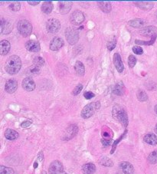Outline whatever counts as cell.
Returning <instances> with one entry per match:
<instances>
[{
	"label": "cell",
	"mask_w": 157,
	"mask_h": 174,
	"mask_svg": "<svg viewBox=\"0 0 157 174\" xmlns=\"http://www.w3.org/2000/svg\"><path fill=\"white\" fill-rule=\"evenodd\" d=\"M22 68L21 58L17 55H12L8 58L6 63V71L11 75L16 74Z\"/></svg>",
	"instance_id": "obj_1"
},
{
	"label": "cell",
	"mask_w": 157,
	"mask_h": 174,
	"mask_svg": "<svg viewBox=\"0 0 157 174\" xmlns=\"http://www.w3.org/2000/svg\"><path fill=\"white\" fill-rule=\"evenodd\" d=\"M112 114L113 118L122 123L124 127H127L128 125V116L124 107L118 105H115L113 108Z\"/></svg>",
	"instance_id": "obj_2"
},
{
	"label": "cell",
	"mask_w": 157,
	"mask_h": 174,
	"mask_svg": "<svg viewBox=\"0 0 157 174\" xmlns=\"http://www.w3.org/2000/svg\"><path fill=\"white\" fill-rule=\"evenodd\" d=\"M101 108V103L100 101H94L88 104L81 110V115L84 119H87L92 117L99 109Z\"/></svg>",
	"instance_id": "obj_3"
},
{
	"label": "cell",
	"mask_w": 157,
	"mask_h": 174,
	"mask_svg": "<svg viewBox=\"0 0 157 174\" xmlns=\"http://www.w3.org/2000/svg\"><path fill=\"white\" fill-rule=\"evenodd\" d=\"M17 29L20 35H22L23 37L29 36L32 32V24L25 19H22L18 22Z\"/></svg>",
	"instance_id": "obj_4"
},
{
	"label": "cell",
	"mask_w": 157,
	"mask_h": 174,
	"mask_svg": "<svg viewBox=\"0 0 157 174\" xmlns=\"http://www.w3.org/2000/svg\"><path fill=\"white\" fill-rule=\"evenodd\" d=\"M65 37L70 45H75L79 40V33L78 30L72 27L67 28L65 30Z\"/></svg>",
	"instance_id": "obj_5"
},
{
	"label": "cell",
	"mask_w": 157,
	"mask_h": 174,
	"mask_svg": "<svg viewBox=\"0 0 157 174\" xmlns=\"http://www.w3.org/2000/svg\"><path fill=\"white\" fill-rule=\"evenodd\" d=\"M61 29V23L57 19H50L46 23V29L48 32L52 34L57 33Z\"/></svg>",
	"instance_id": "obj_6"
},
{
	"label": "cell",
	"mask_w": 157,
	"mask_h": 174,
	"mask_svg": "<svg viewBox=\"0 0 157 174\" xmlns=\"http://www.w3.org/2000/svg\"><path fill=\"white\" fill-rule=\"evenodd\" d=\"M85 17L84 15L81 11H74L72 14L70 16V20H71V23L74 25H81L83 22L84 21Z\"/></svg>",
	"instance_id": "obj_7"
},
{
	"label": "cell",
	"mask_w": 157,
	"mask_h": 174,
	"mask_svg": "<svg viewBox=\"0 0 157 174\" xmlns=\"http://www.w3.org/2000/svg\"><path fill=\"white\" fill-rule=\"evenodd\" d=\"M49 173L50 174H55L64 171L63 164L60 162L59 160H55L50 164L48 169Z\"/></svg>",
	"instance_id": "obj_8"
},
{
	"label": "cell",
	"mask_w": 157,
	"mask_h": 174,
	"mask_svg": "<svg viewBox=\"0 0 157 174\" xmlns=\"http://www.w3.org/2000/svg\"><path fill=\"white\" fill-rule=\"evenodd\" d=\"M140 33L143 36L154 38L157 37V28L155 26H147L140 31Z\"/></svg>",
	"instance_id": "obj_9"
},
{
	"label": "cell",
	"mask_w": 157,
	"mask_h": 174,
	"mask_svg": "<svg viewBox=\"0 0 157 174\" xmlns=\"http://www.w3.org/2000/svg\"><path fill=\"white\" fill-rule=\"evenodd\" d=\"M25 48L29 51L34 53L38 52L41 49L40 44H39V42L38 41L35 40L28 41L25 43Z\"/></svg>",
	"instance_id": "obj_10"
},
{
	"label": "cell",
	"mask_w": 157,
	"mask_h": 174,
	"mask_svg": "<svg viewBox=\"0 0 157 174\" xmlns=\"http://www.w3.org/2000/svg\"><path fill=\"white\" fill-rule=\"evenodd\" d=\"M64 44H65V42L61 38L55 37L51 42L49 47H50V49L52 51H58L64 46Z\"/></svg>",
	"instance_id": "obj_11"
},
{
	"label": "cell",
	"mask_w": 157,
	"mask_h": 174,
	"mask_svg": "<svg viewBox=\"0 0 157 174\" xmlns=\"http://www.w3.org/2000/svg\"><path fill=\"white\" fill-rule=\"evenodd\" d=\"M22 86L23 89L27 91H32L35 88V83L32 78L28 77L23 79L22 82Z\"/></svg>",
	"instance_id": "obj_12"
},
{
	"label": "cell",
	"mask_w": 157,
	"mask_h": 174,
	"mask_svg": "<svg viewBox=\"0 0 157 174\" xmlns=\"http://www.w3.org/2000/svg\"><path fill=\"white\" fill-rule=\"evenodd\" d=\"M72 2L63 1L58 2V9L61 14H67L70 12L72 7Z\"/></svg>",
	"instance_id": "obj_13"
},
{
	"label": "cell",
	"mask_w": 157,
	"mask_h": 174,
	"mask_svg": "<svg viewBox=\"0 0 157 174\" xmlns=\"http://www.w3.org/2000/svg\"><path fill=\"white\" fill-rule=\"evenodd\" d=\"M78 131V127H77V125L72 124L71 125V126H69L68 127V129L66 130V131H65L63 140H66V141L71 140V138H73L74 136L77 134Z\"/></svg>",
	"instance_id": "obj_14"
},
{
	"label": "cell",
	"mask_w": 157,
	"mask_h": 174,
	"mask_svg": "<svg viewBox=\"0 0 157 174\" xmlns=\"http://www.w3.org/2000/svg\"><path fill=\"white\" fill-rule=\"evenodd\" d=\"M18 88V82L15 79H9L6 81L5 85V90L9 94H13L16 91Z\"/></svg>",
	"instance_id": "obj_15"
},
{
	"label": "cell",
	"mask_w": 157,
	"mask_h": 174,
	"mask_svg": "<svg viewBox=\"0 0 157 174\" xmlns=\"http://www.w3.org/2000/svg\"><path fill=\"white\" fill-rule=\"evenodd\" d=\"M114 64L119 73H122L124 70V65L123 63L122 58L119 53H115L114 55Z\"/></svg>",
	"instance_id": "obj_16"
},
{
	"label": "cell",
	"mask_w": 157,
	"mask_h": 174,
	"mask_svg": "<svg viewBox=\"0 0 157 174\" xmlns=\"http://www.w3.org/2000/svg\"><path fill=\"white\" fill-rule=\"evenodd\" d=\"M12 31V25L10 22L5 19H1V34H7L10 33Z\"/></svg>",
	"instance_id": "obj_17"
},
{
	"label": "cell",
	"mask_w": 157,
	"mask_h": 174,
	"mask_svg": "<svg viewBox=\"0 0 157 174\" xmlns=\"http://www.w3.org/2000/svg\"><path fill=\"white\" fill-rule=\"evenodd\" d=\"M134 4L140 9L145 11H150L154 6V3L152 2H134Z\"/></svg>",
	"instance_id": "obj_18"
},
{
	"label": "cell",
	"mask_w": 157,
	"mask_h": 174,
	"mask_svg": "<svg viewBox=\"0 0 157 174\" xmlns=\"http://www.w3.org/2000/svg\"><path fill=\"white\" fill-rule=\"evenodd\" d=\"M120 167L121 169V171L123 172L125 174H133L134 172L133 165L129 162L120 163Z\"/></svg>",
	"instance_id": "obj_19"
},
{
	"label": "cell",
	"mask_w": 157,
	"mask_h": 174,
	"mask_svg": "<svg viewBox=\"0 0 157 174\" xmlns=\"http://www.w3.org/2000/svg\"><path fill=\"white\" fill-rule=\"evenodd\" d=\"M11 48L10 42L7 40H2L0 42V54L2 55H6Z\"/></svg>",
	"instance_id": "obj_20"
},
{
	"label": "cell",
	"mask_w": 157,
	"mask_h": 174,
	"mask_svg": "<svg viewBox=\"0 0 157 174\" xmlns=\"http://www.w3.org/2000/svg\"><path fill=\"white\" fill-rule=\"evenodd\" d=\"M114 94L117 96H123L125 93V86L122 81H119L115 84L114 87Z\"/></svg>",
	"instance_id": "obj_21"
},
{
	"label": "cell",
	"mask_w": 157,
	"mask_h": 174,
	"mask_svg": "<svg viewBox=\"0 0 157 174\" xmlns=\"http://www.w3.org/2000/svg\"><path fill=\"white\" fill-rule=\"evenodd\" d=\"M81 170L83 174H94L96 171V167L92 163H88L83 165Z\"/></svg>",
	"instance_id": "obj_22"
},
{
	"label": "cell",
	"mask_w": 157,
	"mask_h": 174,
	"mask_svg": "<svg viewBox=\"0 0 157 174\" xmlns=\"http://www.w3.org/2000/svg\"><path fill=\"white\" fill-rule=\"evenodd\" d=\"M74 70L76 74H78V76H84L85 74V68L84 64H83L81 61H76L74 65Z\"/></svg>",
	"instance_id": "obj_23"
},
{
	"label": "cell",
	"mask_w": 157,
	"mask_h": 174,
	"mask_svg": "<svg viewBox=\"0 0 157 174\" xmlns=\"http://www.w3.org/2000/svg\"><path fill=\"white\" fill-rule=\"evenodd\" d=\"M5 136L9 141H14L19 136V133L12 129H7L5 132Z\"/></svg>",
	"instance_id": "obj_24"
},
{
	"label": "cell",
	"mask_w": 157,
	"mask_h": 174,
	"mask_svg": "<svg viewBox=\"0 0 157 174\" xmlns=\"http://www.w3.org/2000/svg\"><path fill=\"white\" fill-rule=\"evenodd\" d=\"M97 4L100 9L104 12L109 13L111 12L112 6H111V3L110 2H97Z\"/></svg>",
	"instance_id": "obj_25"
},
{
	"label": "cell",
	"mask_w": 157,
	"mask_h": 174,
	"mask_svg": "<svg viewBox=\"0 0 157 174\" xmlns=\"http://www.w3.org/2000/svg\"><path fill=\"white\" fill-rule=\"evenodd\" d=\"M143 140L146 144H150V145L155 146L157 144V136L153 134H148L145 135Z\"/></svg>",
	"instance_id": "obj_26"
},
{
	"label": "cell",
	"mask_w": 157,
	"mask_h": 174,
	"mask_svg": "<svg viewBox=\"0 0 157 174\" xmlns=\"http://www.w3.org/2000/svg\"><path fill=\"white\" fill-rule=\"evenodd\" d=\"M53 10V4L52 2H44L42 6V11L45 14H50Z\"/></svg>",
	"instance_id": "obj_27"
},
{
	"label": "cell",
	"mask_w": 157,
	"mask_h": 174,
	"mask_svg": "<svg viewBox=\"0 0 157 174\" xmlns=\"http://www.w3.org/2000/svg\"><path fill=\"white\" fill-rule=\"evenodd\" d=\"M40 72H41L40 68L33 65H32L31 67L27 68L25 73L26 74H28L29 76H32V75H37V74H40Z\"/></svg>",
	"instance_id": "obj_28"
},
{
	"label": "cell",
	"mask_w": 157,
	"mask_h": 174,
	"mask_svg": "<svg viewBox=\"0 0 157 174\" xmlns=\"http://www.w3.org/2000/svg\"><path fill=\"white\" fill-rule=\"evenodd\" d=\"M128 24L130 26L133 28H141L144 25L145 21L143 20V19H133V20H130V22H128Z\"/></svg>",
	"instance_id": "obj_29"
},
{
	"label": "cell",
	"mask_w": 157,
	"mask_h": 174,
	"mask_svg": "<svg viewBox=\"0 0 157 174\" xmlns=\"http://www.w3.org/2000/svg\"><path fill=\"white\" fill-rule=\"evenodd\" d=\"M100 163H101V165L104 166V167H113V165H114V163H113V161L107 157H102V158L101 159V160H100Z\"/></svg>",
	"instance_id": "obj_30"
},
{
	"label": "cell",
	"mask_w": 157,
	"mask_h": 174,
	"mask_svg": "<svg viewBox=\"0 0 157 174\" xmlns=\"http://www.w3.org/2000/svg\"><path fill=\"white\" fill-rule=\"evenodd\" d=\"M147 160H148L149 163H150L152 164L157 163V149H155L154 151L150 153V155L148 156Z\"/></svg>",
	"instance_id": "obj_31"
},
{
	"label": "cell",
	"mask_w": 157,
	"mask_h": 174,
	"mask_svg": "<svg viewBox=\"0 0 157 174\" xmlns=\"http://www.w3.org/2000/svg\"><path fill=\"white\" fill-rule=\"evenodd\" d=\"M45 60L43 59V58L42 57H39L37 56L35 58H34L33 60V65L35 66H38V67H42V66L45 65Z\"/></svg>",
	"instance_id": "obj_32"
},
{
	"label": "cell",
	"mask_w": 157,
	"mask_h": 174,
	"mask_svg": "<svg viewBox=\"0 0 157 174\" xmlns=\"http://www.w3.org/2000/svg\"><path fill=\"white\" fill-rule=\"evenodd\" d=\"M137 98L140 101H146L148 100V96L144 91L142 90H139L138 92H137Z\"/></svg>",
	"instance_id": "obj_33"
},
{
	"label": "cell",
	"mask_w": 157,
	"mask_h": 174,
	"mask_svg": "<svg viewBox=\"0 0 157 174\" xmlns=\"http://www.w3.org/2000/svg\"><path fill=\"white\" fill-rule=\"evenodd\" d=\"M9 9L14 12H18L21 9V3L19 2H14L11 3L9 6Z\"/></svg>",
	"instance_id": "obj_34"
},
{
	"label": "cell",
	"mask_w": 157,
	"mask_h": 174,
	"mask_svg": "<svg viewBox=\"0 0 157 174\" xmlns=\"http://www.w3.org/2000/svg\"><path fill=\"white\" fill-rule=\"evenodd\" d=\"M0 174H14V170L10 167L1 166L0 167Z\"/></svg>",
	"instance_id": "obj_35"
},
{
	"label": "cell",
	"mask_w": 157,
	"mask_h": 174,
	"mask_svg": "<svg viewBox=\"0 0 157 174\" xmlns=\"http://www.w3.org/2000/svg\"><path fill=\"white\" fill-rule=\"evenodd\" d=\"M116 45H117V39H116L115 38H114V39L109 41V42H107V49H108L109 51H113V50L115 48Z\"/></svg>",
	"instance_id": "obj_36"
},
{
	"label": "cell",
	"mask_w": 157,
	"mask_h": 174,
	"mask_svg": "<svg viewBox=\"0 0 157 174\" xmlns=\"http://www.w3.org/2000/svg\"><path fill=\"white\" fill-rule=\"evenodd\" d=\"M137 58L133 55H130L128 58V65L130 68H133L137 64Z\"/></svg>",
	"instance_id": "obj_37"
},
{
	"label": "cell",
	"mask_w": 157,
	"mask_h": 174,
	"mask_svg": "<svg viewBox=\"0 0 157 174\" xmlns=\"http://www.w3.org/2000/svg\"><path fill=\"white\" fill-rule=\"evenodd\" d=\"M156 37H154V38H152L151 40L149 41V42H142V41L137 39L135 41V42L138 45H153V43L155 42V40H156Z\"/></svg>",
	"instance_id": "obj_38"
},
{
	"label": "cell",
	"mask_w": 157,
	"mask_h": 174,
	"mask_svg": "<svg viewBox=\"0 0 157 174\" xmlns=\"http://www.w3.org/2000/svg\"><path fill=\"white\" fill-rule=\"evenodd\" d=\"M83 89V85L81 84H78V85L76 86V87H74V89L73 92H72V94L73 95L76 96V95H78L80 93H81V91H82Z\"/></svg>",
	"instance_id": "obj_39"
},
{
	"label": "cell",
	"mask_w": 157,
	"mask_h": 174,
	"mask_svg": "<svg viewBox=\"0 0 157 174\" xmlns=\"http://www.w3.org/2000/svg\"><path fill=\"white\" fill-rule=\"evenodd\" d=\"M133 51L136 55H142L143 53V49L140 46L133 47Z\"/></svg>",
	"instance_id": "obj_40"
},
{
	"label": "cell",
	"mask_w": 157,
	"mask_h": 174,
	"mask_svg": "<svg viewBox=\"0 0 157 174\" xmlns=\"http://www.w3.org/2000/svg\"><path fill=\"white\" fill-rule=\"evenodd\" d=\"M84 96L85 99H87V100H90V99L94 97L95 94H94V93H92L91 91H86L84 94Z\"/></svg>",
	"instance_id": "obj_41"
},
{
	"label": "cell",
	"mask_w": 157,
	"mask_h": 174,
	"mask_svg": "<svg viewBox=\"0 0 157 174\" xmlns=\"http://www.w3.org/2000/svg\"><path fill=\"white\" fill-rule=\"evenodd\" d=\"M101 142H102L103 145L107 147V146H110L111 144L112 139H105V138H104V139L101 140Z\"/></svg>",
	"instance_id": "obj_42"
},
{
	"label": "cell",
	"mask_w": 157,
	"mask_h": 174,
	"mask_svg": "<svg viewBox=\"0 0 157 174\" xmlns=\"http://www.w3.org/2000/svg\"><path fill=\"white\" fill-rule=\"evenodd\" d=\"M31 124H32V121H25L21 123V127H22V128H27L29 127Z\"/></svg>",
	"instance_id": "obj_43"
},
{
	"label": "cell",
	"mask_w": 157,
	"mask_h": 174,
	"mask_svg": "<svg viewBox=\"0 0 157 174\" xmlns=\"http://www.w3.org/2000/svg\"><path fill=\"white\" fill-rule=\"evenodd\" d=\"M28 3H29V5H32V6H36V5L39 4L40 3V2L38 1V2H32V1H28Z\"/></svg>",
	"instance_id": "obj_44"
},
{
	"label": "cell",
	"mask_w": 157,
	"mask_h": 174,
	"mask_svg": "<svg viewBox=\"0 0 157 174\" xmlns=\"http://www.w3.org/2000/svg\"><path fill=\"white\" fill-rule=\"evenodd\" d=\"M55 174H68L66 172L63 171V172H61V173H55Z\"/></svg>",
	"instance_id": "obj_45"
},
{
	"label": "cell",
	"mask_w": 157,
	"mask_h": 174,
	"mask_svg": "<svg viewBox=\"0 0 157 174\" xmlns=\"http://www.w3.org/2000/svg\"><path fill=\"white\" fill-rule=\"evenodd\" d=\"M154 110H155V112H156V114H157V105H156V106H155V107H154Z\"/></svg>",
	"instance_id": "obj_46"
},
{
	"label": "cell",
	"mask_w": 157,
	"mask_h": 174,
	"mask_svg": "<svg viewBox=\"0 0 157 174\" xmlns=\"http://www.w3.org/2000/svg\"><path fill=\"white\" fill-rule=\"evenodd\" d=\"M116 174H125V173H123V172H122V171H121V172H117V173H116Z\"/></svg>",
	"instance_id": "obj_47"
},
{
	"label": "cell",
	"mask_w": 157,
	"mask_h": 174,
	"mask_svg": "<svg viewBox=\"0 0 157 174\" xmlns=\"http://www.w3.org/2000/svg\"><path fill=\"white\" fill-rule=\"evenodd\" d=\"M155 132H156V134H157V123H156V127H155Z\"/></svg>",
	"instance_id": "obj_48"
},
{
	"label": "cell",
	"mask_w": 157,
	"mask_h": 174,
	"mask_svg": "<svg viewBox=\"0 0 157 174\" xmlns=\"http://www.w3.org/2000/svg\"><path fill=\"white\" fill-rule=\"evenodd\" d=\"M42 174H47V173H46V172H45V171H43V172H42Z\"/></svg>",
	"instance_id": "obj_49"
},
{
	"label": "cell",
	"mask_w": 157,
	"mask_h": 174,
	"mask_svg": "<svg viewBox=\"0 0 157 174\" xmlns=\"http://www.w3.org/2000/svg\"><path fill=\"white\" fill-rule=\"evenodd\" d=\"M156 19H157V11H156Z\"/></svg>",
	"instance_id": "obj_50"
}]
</instances>
